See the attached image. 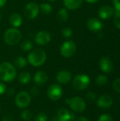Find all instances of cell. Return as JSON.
<instances>
[{
  "label": "cell",
  "mask_w": 120,
  "mask_h": 121,
  "mask_svg": "<svg viewBox=\"0 0 120 121\" xmlns=\"http://www.w3.org/2000/svg\"><path fill=\"white\" fill-rule=\"evenodd\" d=\"M86 99L88 101L90 102H93L96 100V98H97V96L95 94V93L94 92H88L87 94H86Z\"/></svg>",
  "instance_id": "obj_30"
},
{
  "label": "cell",
  "mask_w": 120,
  "mask_h": 121,
  "mask_svg": "<svg viewBox=\"0 0 120 121\" xmlns=\"http://www.w3.org/2000/svg\"><path fill=\"white\" fill-rule=\"evenodd\" d=\"M83 0H64V6L69 9H76L82 4Z\"/></svg>",
  "instance_id": "obj_19"
},
{
  "label": "cell",
  "mask_w": 120,
  "mask_h": 121,
  "mask_svg": "<svg viewBox=\"0 0 120 121\" xmlns=\"http://www.w3.org/2000/svg\"><path fill=\"white\" fill-rule=\"evenodd\" d=\"M114 23L116 27L120 30V11H115L114 12Z\"/></svg>",
  "instance_id": "obj_26"
},
{
  "label": "cell",
  "mask_w": 120,
  "mask_h": 121,
  "mask_svg": "<svg viewBox=\"0 0 120 121\" xmlns=\"http://www.w3.org/2000/svg\"><path fill=\"white\" fill-rule=\"evenodd\" d=\"M66 103L69 105L70 108L74 112L76 113H81L86 108V104L85 101L82 98L78 96L66 99Z\"/></svg>",
  "instance_id": "obj_4"
},
{
  "label": "cell",
  "mask_w": 120,
  "mask_h": 121,
  "mask_svg": "<svg viewBox=\"0 0 120 121\" xmlns=\"http://www.w3.org/2000/svg\"><path fill=\"white\" fill-rule=\"evenodd\" d=\"M40 9L45 14H49L52 11V7L50 4L47 3H42L40 4Z\"/></svg>",
  "instance_id": "obj_24"
},
{
  "label": "cell",
  "mask_w": 120,
  "mask_h": 121,
  "mask_svg": "<svg viewBox=\"0 0 120 121\" xmlns=\"http://www.w3.org/2000/svg\"><path fill=\"white\" fill-rule=\"evenodd\" d=\"M57 18L60 21H66L69 18V13L66 9H60L57 13Z\"/></svg>",
  "instance_id": "obj_22"
},
{
  "label": "cell",
  "mask_w": 120,
  "mask_h": 121,
  "mask_svg": "<svg viewBox=\"0 0 120 121\" xmlns=\"http://www.w3.org/2000/svg\"><path fill=\"white\" fill-rule=\"evenodd\" d=\"M87 2H88V3H91V4H94V3H96V2H98L99 0H86Z\"/></svg>",
  "instance_id": "obj_40"
},
{
  "label": "cell",
  "mask_w": 120,
  "mask_h": 121,
  "mask_svg": "<svg viewBox=\"0 0 120 121\" xmlns=\"http://www.w3.org/2000/svg\"><path fill=\"white\" fill-rule=\"evenodd\" d=\"M46 59V52L40 48H35L28 55L29 63L34 67H40L45 62Z\"/></svg>",
  "instance_id": "obj_2"
},
{
  "label": "cell",
  "mask_w": 120,
  "mask_h": 121,
  "mask_svg": "<svg viewBox=\"0 0 120 121\" xmlns=\"http://www.w3.org/2000/svg\"><path fill=\"white\" fill-rule=\"evenodd\" d=\"M48 76L44 71H38L34 76V82L36 84L42 86L47 82Z\"/></svg>",
  "instance_id": "obj_17"
},
{
  "label": "cell",
  "mask_w": 120,
  "mask_h": 121,
  "mask_svg": "<svg viewBox=\"0 0 120 121\" xmlns=\"http://www.w3.org/2000/svg\"><path fill=\"white\" fill-rule=\"evenodd\" d=\"M63 94L62 88L56 84H53L50 85L47 89V96L52 101H57L59 100Z\"/></svg>",
  "instance_id": "obj_9"
},
{
  "label": "cell",
  "mask_w": 120,
  "mask_h": 121,
  "mask_svg": "<svg viewBox=\"0 0 120 121\" xmlns=\"http://www.w3.org/2000/svg\"><path fill=\"white\" fill-rule=\"evenodd\" d=\"M6 92H7V94H8V95H13V94H14V92H15V90L13 89V88H8V89H6Z\"/></svg>",
  "instance_id": "obj_37"
},
{
  "label": "cell",
  "mask_w": 120,
  "mask_h": 121,
  "mask_svg": "<svg viewBox=\"0 0 120 121\" xmlns=\"http://www.w3.org/2000/svg\"><path fill=\"white\" fill-rule=\"evenodd\" d=\"M39 13V6L33 2L28 3L24 9V16L28 19L35 18Z\"/></svg>",
  "instance_id": "obj_8"
},
{
  "label": "cell",
  "mask_w": 120,
  "mask_h": 121,
  "mask_svg": "<svg viewBox=\"0 0 120 121\" xmlns=\"http://www.w3.org/2000/svg\"><path fill=\"white\" fill-rule=\"evenodd\" d=\"M6 91V87L5 84L2 82H0V95L5 93Z\"/></svg>",
  "instance_id": "obj_34"
},
{
  "label": "cell",
  "mask_w": 120,
  "mask_h": 121,
  "mask_svg": "<svg viewBox=\"0 0 120 121\" xmlns=\"http://www.w3.org/2000/svg\"><path fill=\"white\" fill-rule=\"evenodd\" d=\"M30 74L28 72H22L19 74L18 77V79L20 83L23 84H26L30 81Z\"/></svg>",
  "instance_id": "obj_20"
},
{
  "label": "cell",
  "mask_w": 120,
  "mask_h": 121,
  "mask_svg": "<svg viewBox=\"0 0 120 121\" xmlns=\"http://www.w3.org/2000/svg\"><path fill=\"white\" fill-rule=\"evenodd\" d=\"M22 21H23V18L21 16L17 13H14L11 14L9 18V22L11 25H12L14 28L19 27L22 23Z\"/></svg>",
  "instance_id": "obj_18"
},
{
  "label": "cell",
  "mask_w": 120,
  "mask_h": 121,
  "mask_svg": "<svg viewBox=\"0 0 120 121\" xmlns=\"http://www.w3.org/2000/svg\"><path fill=\"white\" fill-rule=\"evenodd\" d=\"M96 84L98 85V86H104L105 84H108V77L104 75V74H100V75H98L96 78Z\"/></svg>",
  "instance_id": "obj_23"
},
{
  "label": "cell",
  "mask_w": 120,
  "mask_h": 121,
  "mask_svg": "<svg viewBox=\"0 0 120 121\" xmlns=\"http://www.w3.org/2000/svg\"><path fill=\"white\" fill-rule=\"evenodd\" d=\"M90 78L86 74H79L73 80L72 85L76 90H84L90 84Z\"/></svg>",
  "instance_id": "obj_5"
},
{
  "label": "cell",
  "mask_w": 120,
  "mask_h": 121,
  "mask_svg": "<svg viewBox=\"0 0 120 121\" xmlns=\"http://www.w3.org/2000/svg\"><path fill=\"white\" fill-rule=\"evenodd\" d=\"M21 118H22V119H23L24 121H30V118H32V113H31L30 111H29V110H24V111L21 113Z\"/></svg>",
  "instance_id": "obj_27"
},
{
  "label": "cell",
  "mask_w": 120,
  "mask_h": 121,
  "mask_svg": "<svg viewBox=\"0 0 120 121\" xmlns=\"http://www.w3.org/2000/svg\"><path fill=\"white\" fill-rule=\"evenodd\" d=\"M52 121H61L57 117H55V118H54L53 119H52Z\"/></svg>",
  "instance_id": "obj_41"
},
{
  "label": "cell",
  "mask_w": 120,
  "mask_h": 121,
  "mask_svg": "<svg viewBox=\"0 0 120 121\" xmlns=\"http://www.w3.org/2000/svg\"><path fill=\"white\" fill-rule=\"evenodd\" d=\"M6 3V0H0V7H2Z\"/></svg>",
  "instance_id": "obj_39"
},
{
  "label": "cell",
  "mask_w": 120,
  "mask_h": 121,
  "mask_svg": "<svg viewBox=\"0 0 120 121\" xmlns=\"http://www.w3.org/2000/svg\"><path fill=\"white\" fill-rule=\"evenodd\" d=\"M76 121H90L88 118H85V117H79V118H78Z\"/></svg>",
  "instance_id": "obj_38"
},
{
  "label": "cell",
  "mask_w": 120,
  "mask_h": 121,
  "mask_svg": "<svg viewBox=\"0 0 120 121\" xmlns=\"http://www.w3.org/2000/svg\"><path fill=\"white\" fill-rule=\"evenodd\" d=\"M0 112H1V110H0Z\"/></svg>",
  "instance_id": "obj_45"
},
{
  "label": "cell",
  "mask_w": 120,
  "mask_h": 121,
  "mask_svg": "<svg viewBox=\"0 0 120 121\" xmlns=\"http://www.w3.org/2000/svg\"><path fill=\"white\" fill-rule=\"evenodd\" d=\"M21 48L24 51H28L32 49L33 43L29 40H25L21 44Z\"/></svg>",
  "instance_id": "obj_25"
},
{
  "label": "cell",
  "mask_w": 120,
  "mask_h": 121,
  "mask_svg": "<svg viewBox=\"0 0 120 121\" xmlns=\"http://www.w3.org/2000/svg\"><path fill=\"white\" fill-rule=\"evenodd\" d=\"M27 63H28L27 60H26L24 57H21V56L16 57V58L15 59V60H14V65H15V66H16L17 68H18V69H22V68H23L24 67L26 66Z\"/></svg>",
  "instance_id": "obj_21"
},
{
  "label": "cell",
  "mask_w": 120,
  "mask_h": 121,
  "mask_svg": "<svg viewBox=\"0 0 120 121\" xmlns=\"http://www.w3.org/2000/svg\"><path fill=\"white\" fill-rule=\"evenodd\" d=\"M31 101L30 95L26 91L19 92L15 98V103L16 106L21 108H26L29 106Z\"/></svg>",
  "instance_id": "obj_7"
},
{
  "label": "cell",
  "mask_w": 120,
  "mask_h": 121,
  "mask_svg": "<svg viewBox=\"0 0 120 121\" xmlns=\"http://www.w3.org/2000/svg\"><path fill=\"white\" fill-rule=\"evenodd\" d=\"M57 117L61 121H73L75 118V115L66 108H60L57 112Z\"/></svg>",
  "instance_id": "obj_13"
},
{
  "label": "cell",
  "mask_w": 120,
  "mask_h": 121,
  "mask_svg": "<svg viewBox=\"0 0 120 121\" xmlns=\"http://www.w3.org/2000/svg\"><path fill=\"white\" fill-rule=\"evenodd\" d=\"M98 121H113V119L109 114H103L99 117Z\"/></svg>",
  "instance_id": "obj_31"
},
{
  "label": "cell",
  "mask_w": 120,
  "mask_h": 121,
  "mask_svg": "<svg viewBox=\"0 0 120 121\" xmlns=\"http://www.w3.org/2000/svg\"><path fill=\"white\" fill-rule=\"evenodd\" d=\"M87 27L88 28L93 32H98L100 31L103 27L102 22L95 18H90L87 22Z\"/></svg>",
  "instance_id": "obj_14"
},
{
  "label": "cell",
  "mask_w": 120,
  "mask_h": 121,
  "mask_svg": "<svg viewBox=\"0 0 120 121\" xmlns=\"http://www.w3.org/2000/svg\"></svg>",
  "instance_id": "obj_44"
},
{
  "label": "cell",
  "mask_w": 120,
  "mask_h": 121,
  "mask_svg": "<svg viewBox=\"0 0 120 121\" xmlns=\"http://www.w3.org/2000/svg\"><path fill=\"white\" fill-rule=\"evenodd\" d=\"M47 121V116L43 113V112H41V113H39L35 118V121Z\"/></svg>",
  "instance_id": "obj_29"
},
{
  "label": "cell",
  "mask_w": 120,
  "mask_h": 121,
  "mask_svg": "<svg viewBox=\"0 0 120 121\" xmlns=\"http://www.w3.org/2000/svg\"><path fill=\"white\" fill-rule=\"evenodd\" d=\"M62 35L64 38H69L72 35V30L70 28H64L62 30Z\"/></svg>",
  "instance_id": "obj_28"
},
{
  "label": "cell",
  "mask_w": 120,
  "mask_h": 121,
  "mask_svg": "<svg viewBox=\"0 0 120 121\" xmlns=\"http://www.w3.org/2000/svg\"><path fill=\"white\" fill-rule=\"evenodd\" d=\"M114 9L108 5L102 6L98 10V15L103 19H108L114 14Z\"/></svg>",
  "instance_id": "obj_15"
},
{
  "label": "cell",
  "mask_w": 120,
  "mask_h": 121,
  "mask_svg": "<svg viewBox=\"0 0 120 121\" xmlns=\"http://www.w3.org/2000/svg\"><path fill=\"white\" fill-rule=\"evenodd\" d=\"M113 4L115 11H120V0H113Z\"/></svg>",
  "instance_id": "obj_33"
},
{
  "label": "cell",
  "mask_w": 120,
  "mask_h": 121,
  "mask_svg": "<svg viewBox=\"0 0 120 121\" xmlns=\"http://www.w3.org/2000/svg\"><path fill=\"white\" fill-rule=\"evenodd\" d=\"M16 77L15 67L9 62H4L0 65V79L4 82H11Z\"/></svg>",
  "instance_id": "obj_1"
},
{
  "label": "cell",
  "mask_w": 120,
  "mask_h": 121,
  "mask_svg": "<svg viewBox=\"0 0 120 121\" xmlns=\"http://www.w3.org/2000/svg\"><path fill=\"white\" fill-rule=\"evenodd\" d=\"M100 69L105 73H110L113 70V62L111 59L108 57H103L100 60Z\"/></svg>",
  "instance_id": "obj_11"
},
{
  "label": "cell",
  "mask_w": 120,
  "mask_h": 121,
  "mask_svg": "<svg viewBox=\"0 0 120 121\" xmlns=\"http://www.w3.org/2000/svg\"><path fill=\"white\" fill-rule=\"evenodd\" d=\"M76 51V45L75 43L71 40L64 42L60 48L61 55L66 58L72 57L75 54Z\"/></svg>",
  "instance_id": "obj_6"
},
{
  "label": "cell",
  "mask_w": 120,
  "mask_h": 121,
  "mask_svg": "<svg viewBox=\"0 0 120 121\" xmlns=\"http://www.w3.org/2000/svg\"><path fill=\"white\" fill-rule=\"evenodd\" d=\"M35 43L39 45H45L51 40V35L49 32L42 30L38 32L35 37Z\"/></svg>",
  "instance_id": "obj_10"
},
{
  "label": "cell",
  "mask_w": 120,
  "mask_h": 121,
  "mask_svg": "<svg viewBox=\"0 0 120 121\" xmlns=\"http://www.w3.org/2000/svg\"><path fill=\"white\" fill-rule=\"evenodd\" d=\"M22 35L19 30L16 28H11L6 30L4 36L5 43L8 45H15L21 40Z\"/></svg>",
  "instance_id": "obj_3"
},
{
  "label": "cell",
  "mask_w": 120,
  "mask_h": 121,
  "mask_svg": "<svg viewBox=\"0 0 120 121\" xmlns=\"http://www.w3.org/2000/svg\"><path fill=\"white\" fill-rule=\"evenodd\" d=\"M113 88L115 91L120 93V79H117L114 81Z\"/></svg>",
  "instance_id": "obj_32"
},
{
  "label": "cell",
  "mask_w": 120,
  "mask_h": 121,
  "mask_svg": "<svg viewBox=\"0 0 120 121\" xmlns=\"http://www.w3.org/2000/svg\"><path fill=\"white\" fill-rule=\"evenodd\" d=\"M1 13H0V21H1Z\"/></svg>",
  "instance_id": "obj_43"
},
{
  "label": "cell",
  "mask_w": 120,
  "mask_h": 121,
  "mask_svg": "<svg viewBox=\"0 0 120 121\" xmlns=\"http://www.w3.org/2000/svg\"><path fill=\"white\" fill-rule=\"evenodd\" d=\"M2 121H14V119H13V118L11 116H10V115H6V116H5L3 118Z\"/></svg>",
  "instance_id": "obj_36"
},
{
  "label": "cell",
  "mask_w": 120,
  "mask_h": 121,
  "mask_svg": "<svg viewBox=\"0 0 120 121\" xmlns=\"http://www.w3.org/2000/svg\"><path fill=\"white\" fill-rule=\"evenodd\" d=\"M113 104L112 98L108 94H104L101 96L97 101V105L101 108H108L112 106Z\"/></svg>",
  "instance_id": "obj_12"
},
{
  "label": "cell",
  "mask_w": 120,
  "mask_h": 121,
  "mask_svg": "<svg viewBox=\"0 0 120 121\" xmlns=\"http://www.w3.org/2000/svg\"><path fill=\"white\" fill-rule=\"evenodd\" d=\"M30 93L33 96H37L39 93V90L37 87H33L30 90Z\"/></svg>",
  "instance_id": "obj_35"
},
{
  "label": "cell",
  "mask_w": 120,
  "mask_h": 121,
  "mask_svg": "<svg viewBox=\"0 0 120 121\" xmlns=\"http://www.w3.org/2000/svg\"><path fill=\"white\" fill-rule=\"evenodd\" d=\"M48 1H55L57 0H48Z\"/></svg>",
  "instance_id": "obj_42"
},
{
  "label": "cell",
  "mask_w": 120,
  "mask_h": 121,
  "mask_svg": "<svg viewBox=\"0 0 120 121\" xmlns=\"http://www.w3.org/2000/svg\"><path fill=\"white\" fill-rule=\"evenodd\" d=\"M56 79L60 84H66L70 82L71 79V74L67 70H62L57 73Z\"/></svg>",
  "instance_id": "obj_16"
}]
</instances>
